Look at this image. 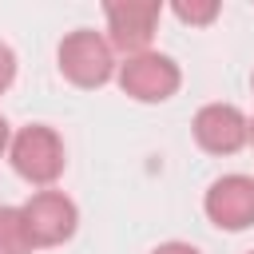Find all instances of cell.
Returning <instances> with one entry per match:
<instances>
[{"mask_svg": "<svg viewBox=\"0 0 254 254\" xmlns=\"http://www.w3.org/2000/svg\"><path fill=\"white\" fill-rule=\"evenodd\" d=\"M155 254H198L194 246H183V242H171V246H159Z\"/></svg>", "mask_w": 254, "mask_h": 254, "instance_id": "11", "label": "cell"}, {"mask_svg": "<svg viewBox=\"0 0 254 254\" xmlns=\"http://www.w3.org/2000/svg\"><path fill=\"white\" fill-rule=\"evenodd\" d=\"M206 214L226 230L250 226L254 222V179H246V175L218 179L206 194Z\"/></svg>", "mask_w": 254, "mask_h": 254, "instance_id": "4", "label": "cell"}, {"mask_svg": "<svg viewBox=\"0 0 254 254\" xmlns=\"http://www.w3.org/2000/svg\"><path fill=\"white\" fill-rule=\"evenodd\" d=\"M0 254H32L24 210H16V206H0Z\"/></svg>", "mask_w": 254, "mask_h": 254, "instance_id": "8", "label": "cell"}, {"mask_svg": "<svg viewBox=\"0 0 254 254\" xmlns=\"http://www.w3.org/2000/svg\"><path fill=\"white\" fill-rule=\"evenodd\" d=\"M4 143H8V127H4V119H0V151H4Z\"/></svg>", "mask_w": 254, "mask_h": 254, "instance_id": "12", "label": "cell"}, {"mask_svg": "<svg viewBox=\"0 0 254 254\" xmlns=\"http://www.w3.org/2000/svg\"><path fill=\"white\" fill-rule=\"evenodd\" d=\"M24 226H28L32 246H56L75 230V206L60 190H40L24 206Z\"/></svg>", "mask_w": 254, "mask_h": 254, "instance_id": "3", "label": "cell"}, {"mask_svg": "<svg viewBox=\"0 0 254 254\" xmlns=\"http://www.w3.org/2000/svg\"><path fill=\"white\" fill-rule=\"evenodd\" d=\"M194 139L214 151V155H234L242 143H246V119L238 115V107H226V103H210L198 111L194 119Z\"/></svg>", "mask_w": 254, "mask_h": 254, "instance_id": "6", "label": "cell"}, {"mask_svg": "<svg viewBox=\"0 0 254 254\" xmlns=\"http://www.w3.org/2000/svg\"><path fill=\"white\" fill-rule=\"evenodd\" d=\"M119 83L135 99H167L179 87V67L167 56H135V60L123 64Z\"/></svg>", "mask_w": 254, "mask_h": 254, "instance_id": "5", "label": "cell"}, {"mask_svg": "<svg viewBox=\"0 0 254 254\" xmlns=\"http://www.w3.org/2000/svg\"><path fill=\"white\" fill-rule=\"evenodd\" d=\"M107 20H111V44L123 52H139L155 32L159 4H107Z\"/></svg>", "mask_w": 254, "mask_h": 254, "instance_id": "7", "label": "cell"}, {"mask_svg": "<svg viewBox=\"0 0 254 254\" xmlns=\"http://www.w3.org/2000/svg\"><path fill=\"white\" fill-rule=\"evenodd\" d=\"M250 139H254V131H250Z\"/></svg>", "mask_w": 254, "mask_h": 254, "instance_id": "13", "label": "cell"}, {"mask_svg": "<svg viewBox=\"0 0 254 254\" xmlns=\"http://www.w3.org/2000/svg\"><path fill=\"white\" fill-rule=\"evenodd\" d=\"M175 12H179L183 20H190V24H202V20H210V16L218 12V8H214V4H206V8H190V4H179Z\"/></svg>", "mask_w": 254, "mask_h": 254, "instance_id": "9", "label": "cell"}, {"mask_svg": "<svg viewBox=\"0 0 254 254\" xmlns=\"http://www.w3.org/2000/svg\"><path fill=\"white\" fill-rule=\"evenodd\" d=\"M12 163L24 179L32 183H52L60 171H64V147L56 139V131L48 127H28L16 135V147H12Z\"/></svg>", "mask_w": 254, "mask_h": 254, "instance_id": "2", "label": "cell"}, {"mask_svg": "<svg viewBox=\"0 0 254 254\" xmlns=\"http://www.w3.org/2000/svg\"><path fill=\"white\" fill-rule=\"evenodd\" d=\"M60 67L79 87H99L111 75V48L95 32H71L60 48Z\"/></svg>", "mask_w": 254, "mask_h": 254, "instance_id": "1", "label": "cell"}, {"mask_svg": "<svg viewBox=\"0 0 254 254\" xmlns=\"http://www.w3.org/2000/svg\"><path fill=\"white\" fill-rule=\"evenodd\" d=\"M12 75H16V60H12V52L0 44V91L12 83Z\"/></svg>", "mask_w": 254, "mask_h": 254, "instance_id": "10", "label": "cell"}]
</instances>
